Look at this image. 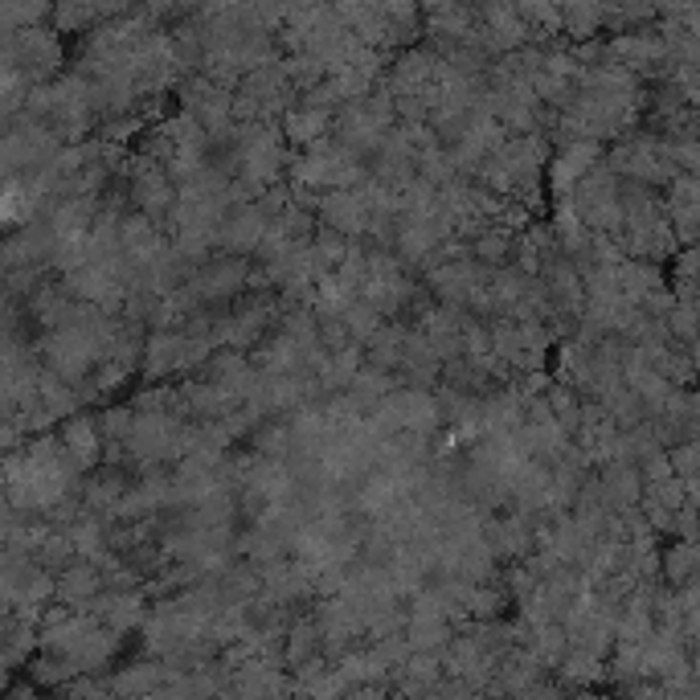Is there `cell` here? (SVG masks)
<instances>
[{
  "instance_id": "cell-1",
  "label": "cell",
  "mask_w": 700,
  "mask_h": 700,
  "mask_svg": "<svg viewBox=\"0 0 700 700\" xmlns=\"http://www.w3.org/2000/svg\"><path fill=\"white\" fill-rule=\"evenodd\" d=\"M324 127H328V111L324 107H316V103H308V107H295L291 115H287V131H291V140H308V144H316L320 136H324Z\"/></svg>"
}]
</instances>
